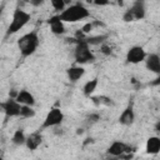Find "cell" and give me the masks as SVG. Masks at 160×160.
<instances>
[{
    "instance_id": "1",
    "label": "cell",
    "mask_w": 160,
    "mask_h": 160,
    "mask_svg": "<svg viewBox=\"0 0 160 160\" xmlns=\"http://www.w3.org/2000/svg\"><path fill=\"white\" fill-rule=\"evenodd\" d=\"M59 15L64 22H78V21H81V20L89 18L90 11L81 2H76V4L66 6V9L64 11H61Z\"/></svg>"
},
{
    "instance_id": "2",
    "label": "cell",
    "mask_w": 160,
    "mask_h": 160,
    "mask_svg": "<svg viewBox=\"0 0 160 160\" xmlns=\"http://www.w3.org/2000/svg\"><path fill=\"white\" fill-rule=\"evenodd\" d=\"M39 44H40L39 35L35 30L26 32L18 39V49L22 58H28V56L32 55L36 51Z\"/></svg>"
},
{
    "instance_id": "3",
    "label": "cell",
    "mask_w": 160,
    "mask_h": 160,
    "mask_svg": "<svg viewBox=\"0 0 160 160\" xmlns=\"http://www.w3.org/2000/svg\"><path fill=\"white\" fill-rule=\"evenodd\" d=\"M31 19V15L25 11L24 9L21 8H16L12 12V18H11V22L9 24L8 26V30H6V34L8 35H12V34H16L18 31H20Z\"/></svg>"
},
{
    "instance_id": "4",
    "label": "cell",
    "mask_w": 160,
    "mask_h": 160,
    "mask_svg": "<svg viewBox=\"0 0 160 160\" xmlns=\"http://www.w3.org/2000/svg\"><path fill=\"white\" fill-rule=\"evenodd\" d=\"M74 58L78 65H84L95 61V55L90 50V45L85 40H78L74 49Z\"/></svg>"
},
{
    "instance_id": "5",
    "label": "cell",
    "mask_w": 160,
    "mask_h": 160,
    "mask_svg": "<svg viewBox=\"0 0 160 160\" xmlns=\"http://www.w3.org/2000/svg\"><path fill=\"white\" fill-rule=\"evenodd\" d=\"M62 120H64V112L59 108H52L46 114V116L41 124V129H50V128L59 126L62 122Z\"/></svg>"
},
{
    "instance_id": "6",
    "label": "cell",
    "mask_w": 160,
    "mask_h": 160,
    "mask_svg": "<svg viewBox=\"0 0 160 160\" xmlns=\"http://www.w3.org/2000/svg\"><path fill=\"white\" fill-rule=\"evenodd\" d=\"M4 114L8 116V118H16V116H20V112H21V108L22 105L20 102L16 101V99L14 98H9L6 99L5 101H2L0 104Z\"/></svg>"
},
{
    "instance_id": "7",
    "label": "cell",
    "mask_w": 160,
    "mask_h": 160,
    "mask_svg": "<svg viewBox=\"0 0 160 160\" xmlns=\"http://www.w3.org/2000/svg\"><path fill=\"white\" fill-rule=\"evenodd\" d=\"M146 56H148V54L144 50V48L139 46V45H135V46H131L128 50V52H126V61L130 62V64H139V62L145 61Z\"/></svg>"
},
{
    "instance_id": "8",
    "label": "cell",
    "mask_w": 160,
    "mask_h": 160,
    "mask_svg": "<svg viewBox=\"0 0 160 160\" xmlns=\"http://www.w3.org/2000/svg\"><path fill=\"white\" fill-rule=\"evenodd\" d=\"M48 24L50 26V30L55 35H62L65 32V25L64 21L60 19V15H54L48 20Z\"/></svg>"
},
{
    "instance_id": "9",
    "label": "cell",
    "mask_w": 160,
    "mask_h": 160,
    "mask_svg": "<svg viewBox=\"0 0 160 160\" xmlns=\"http://www.w3.org/2000/svg\"><path fill=\"white\" fill-rule=\"evenodd\" d=\"M145 66L149 71L160 75V56L158 54H149L145 59Z\"/></svg>"
},
{
    "instance_id": "10",
    "label": "cell",
    "mask_w": 160,
    "mask_h": 160,
    "mask_svg": "<svg viewBox=\"0 0 160 160\" xmlns=\"http://www.w3.org/2000/svg\"><path fill=\"white\" fill-rule=\"evenodd\" d=\"M128 151H129V146L122 141H114L108 148V154L111 155V156H115V158L122 156Z\"/></svg>"
},
{
    "instance_id": "11",
    "label": "cell",
    "mask_w": 160,
    "mask_h": 160,
    "mask_svg": "<svg viewBox=\"0 0 160 160\" xmlns=\"http://www.w3.org/2000/svg\"><path fill=\"white\" fill-rule=\"evenodd\" d=\"M134 120H135V112H134L132 106L129 105V106H126V108L122 110V112L120 114V116H119V122H120L121 125H124V126H130V125H132Z\"/></svg>"
},
{
    "instance_id": "12",
    "label": "cell",
    "mask_w": 160,
    "mask_h": 160,
    "mask_svg": "<svg viewBox=\"0 0 160 160\" xmlns=\"http://www.w3.org/2000/svg\"><path fill=\"white\" fill-rule=\"evenodd\" d=\"M16 101L20 102L21 105H26V106H34L35 105V98L34 95L28 91V90H19L18 95H16Z\"/></svg>"
},
{
    "instance_id": "13",
    "label": "cell",
    "mask_w": 160,
    "mask_h": 160,
    "mask_svg": "<svg viewBox=\"0 0 160 160\" xmlns=\"http://www.w3.org/2000/svg\"><path fill=\"white\" fill-rule=\"evenodd\" d=\"M66 74H68V79L71 81V82H76L78 80H80L84 74H85V69L81 66V65H74V66H70L68 70H66Z\"/></svg>"
},
{
    "instance_id": "14",
    "label": "cell",
    "mask_w": 160,
    "mask_h": 160,
    "mask_svg": "<svg viewBox=\"0 0 160 160\" xmlns=\"http://www.w3.org/2000/svg\"><path fill=\"white\" fill-rule=\"evenodd\" d=\"M42 142V135L40 134V131H35L31 132L28 138H26V148L29 150H36Z\"/></svg>"
},
{
    "instance_id": "15",
    "label": "cell",
    "mask_w": 160,
    "mask_h": 160,
    "mask_svg": "<svg viewBox=\"0 0 160 160\" xmlns=\"http://www.w3.org/2000/svg\"><path fill=\"white\" fill-rule=\"evenodd\" d=\"M145 150L150 155H156L160 152V136H150L146 140Z\"/></svg>"
},
{
    "instance_id": "16",
    "label": "cell",
    "mask_w": 160,
    "mask_h": 160,
    "mask_svg": "<svg viewBox=\"0 0 160 160\" xmlns=\"http://www.w3.org/2000/svg\"><path fill=\"white\" fill-rule=\"evenodd\" d=\"M130 11L132 12L135 20H141V19H144V18H145V4H144V1L138 0V1L132 2L131 8H130Z\"/></svg>"
},
{
    "instance_id": "17",
    "label": "cell",
    "mask_w": 160,
    "mask_h": 160,
    "mask_svg": "<svg viewBox=\"0 0 160 160\" xmlns=\"http://www.w3.org/2000/svg\"><path fill=\"white\" fill-rule=\"evenodd\" d=\"M26 138H28V136L25 135L24 130H22V129H18V130L14 132V135H12V138H11V141H12L14 145L21 146V145H25V144H26Z\"/></svg>"
},
{
    "instance_id": "18",
    "label": "cell",
    "mask_w": 160,
    "mask_h": 160,
    "mask_svg": "<svg viewBox=\"0 0 160 160\" xmlns=\"http://www.w3.org/2000/svg\"><path fill=\"white\" fill-rule=\"evenodd\" d=\"M96 88H98V79L95 78V79H91L85 82V85L82 86V92L85 96H90L96 90Z\"/></svg>"
},
{
    "instance_id": "19",
    "label": "cell",
    "mask_w": 160,
    "mask_h": 160,
    "mask_svg": "<svg viewBox=\"0 0 160 160\" xmlns=\"http://www.w3.org/2000/svg\"><path fill=\"white\" fill-rule=\"evenodd\" d=\"M108 39V35H95V36H86L85 41L89 45H102Z\"/></svg>"
},
{
    "instance_id": "20",
    "label": "cell",
    "mask_w": 160,
    "mask_h": 160,
    "mask_svg": "<svg viewBox=\"0 0 160 160\" xmlns=\"http://www.w3.org/2000/svg\"><path fill=\"white\" fill-rule=\"evenodd\" d=\"M91 101L96 105H105V106H110L112 105V100L108 96H104V95H99V96H92L91 98Z\"/></svg>"
},
{
    "instance_id": "21",
    "label": "cell",
    "mask_w": 160,
    "mask_h": 160,
    "mask_svg": "<svg viewBox=\"0 0 160 160\" xmlns=\"http://www.w3.org/2000/svg\"><path fill=\"white\" fill-rule=\"evenodd\" d=\"M20 116H21V118H24V119L34 118V116H35V110L32 109V106L22 105V108H21V112H20Z\"/></svg>"
},
{
    "instance_id": "22",
    "label": "cell",
    "mask_w": 160,
    "mask_h": 160,
    "mask_svg": "<svg viewBox=\"0 0 160 160\" xmlns=\"http://www.w3.org/2000/svg\"><path fill=\"white\" fill-rule=\"evenodd\" d=\"M50 4H51V6L54 8V10L60 11V12L66 9V2L62 1V0H51Z\"/></svg>"
},
{
    "instance_id": "23",
    "label": "cell",
    "mask_w": 160,
    "mask_h": 160,
    "mask_svg": "<svg viewBox=\"0 0 160 160\" xmlns=\"http://www.w3.org/2000/svg\"><path fill=\"white\" fill-rule=\"evenodd\" d=\"M100 52L108 56V55H111V52H112V49H111V46H110V45H108L106 42H104V44L100 46Z\"/></svg>"
},
{
    "instance_id": "24",
    "label": "cell",
    "mask_w": 160,
    "mask_h": 160,
    "mask_svg": "<svg viewBox=\"0 0 160 160\" xmlns=\"http://www.w3.org/2000/svg\"><path fill=\"white\" fill-rule=\"evenodd\" d=\"M122 20H124L125 22H130V21H134V20H135V19H134L132 12L130 11V9H129V10H126V11L122 14Z\"/></svg>"
},
{
    "instance_id": "25",
    "label": "cell",
    "mask_w": 160,
    "mask_h": 160,
    "mask_svg": "<svg viewBox=\"0 0 160 160\" xmlns=\"http://www.w3.org/2000/svg\"><path fill=\"white\" fill-rule=\"evenodd\" d=\"M92 29H94V26H92V22H86V24H85V25L81 28V31H82V32L86 35V34H89V32H90Z\"/></svg>"
},
{
    "instance_id": "26",
    "label": "cell",
    "mask_w": 160,
    "mask_h": 160,
    "mask_svg": "<svg viewBox=\"0 0 160 160\" xmlns=\"http://www.w3.org/2000/svg\"><path fill=\"white\" fill-rule=\"evenodd\" d=\"M99 119H100V118H99L98 114H91V115L88 116V120H89V121H92V122H96Z\"/></svg>"
},
{
    "instance_id": "27",
    "label": "cell",
    "mask_w": 160,
    "mask_h": 160,
    "mask_svg": "<svg viewBox=\"0 0 160 160\" xmlns=\"http://www.w3.org/2000/svg\"><path fill=\"white\" fill-rule=\"evenodd\" d=\"M150 85H151V86H160V75H159L156 79H154V80L150 82Z\"/></svg>"
},
{
    "instance_id": "28",
    "label": "cell",
    "mask_w": 160,
    "mask_h": 160,
    "mask_svg": "<svg viewBox=\"0 0 160 160\" xmlns=\"http://www.w3.org/2000/svg\"><path fill=\"white\" fill-rule=\"evenodd\" d=\"M94 4H95V5H108L109 1H95Z\"/></svg>"
},
{
    "instance_id": "29",
    "label": "cell",
    "mask_w": 160,
    "mask_h": 160,
    "mask_svg": "<svg viewBox=\"0 0 160 160\" xmlns=\"http://www.w3.org/2000/svg\"><path fill=\"white\" fill-rule=\"evenodd\" d=\"M155 130H156V131L160 134V120H159V121L155 124Z\"/></svg>"
}]
</instances>
